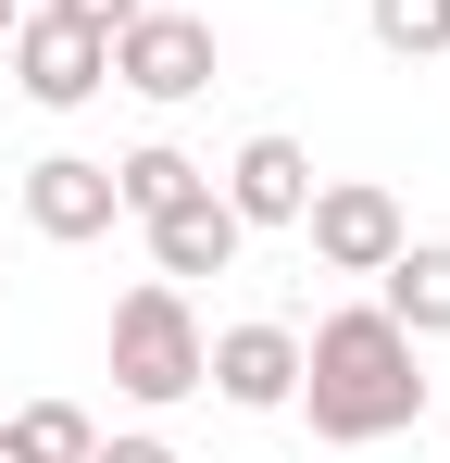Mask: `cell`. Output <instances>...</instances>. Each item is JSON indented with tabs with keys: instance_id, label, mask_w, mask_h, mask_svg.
<instances>
[{
	"instance_id": "cell-1",
	"label": "cell",
	"mask_w": 450,
	"mask_h": 463,
	"mask_svg": "<svg viewBox=\"0 0 450 463\" xmlns=\"http://www.w3.org/2000/svg\"><path fill=\"white\" fill-rule=\"evenodd\" d=\"M300 413H313V439H338V451L400 439V426L426 413V338H400L375 301L325 313V326L300 338Z\"/></svg>"
},
{
	"instance_id": "cell-2",
	"label": "cell",
	"mask_w": 450,
	"mask_h": 463,
	"mask_svg": "<svg viewBox=\"0 0 450 463\" xmlns=\"http://www.w3.org/2000/svg\"><path fill=\"white\" fill-rule=\"evenodd\" d=\"M113 388H126L138 413L201 401V313H188L175 276H138V288L113 301Z\"/></svg>"
},
{
	"instance_id": "cell-3",
	"label": "cell",
	"mask_w": 450,
	"mask_h": 463,
	"mask_svg": "<svg viewBox=\"0 0 450 463\" xmlns=\"http://www.w3.org/2000/svg\"><path fill=\"white\" fill-rule=\"evenodd\" d=\"M13 88H25L38 113H75V100H100V88H113V38L38 0V13H13Z\"/></svg>"
},
{
	"instance_id": "cell-4",
	"label": "cell",
	"mask_w": 450,
	"mask_h": 463,
	"mask_svg": "<svg viewBox=\"0 0 450 463\" xmlns=\"http://www.w3.org/2000/svg\"><path fill=\"white\" fill-rule=\"evenodd\" d=\"M300 238H313V263H325V276H375V263L413 238V213H400L375 175H313V201H300Z\"/></svg>"
},
{
	"instance_id": "cell-5",
	"label": "cell",
	"mask_w": 450,
	"mask_h": 463,
	"mask_svg": "<svg viewBox=\"0 0 450 463\" xmlns=\"http://www.w3.org/2000/svg\"><path fill=\"white\" fill-rule=\"evenodd\" d=\"M113 88H138V100H163V113L201 100V88H213V25L150 0L138 25H113Z\"/></svg>"
},
{
	"instance_id": "cell-6",
	"label": "cell",
	"mask_w": 450,
	"mask_h": 463,
	"mask_svg": "<svg viewBox=\"0 0 450 463\" xmlns=\"http://www.w3.org/2000/svg\"><path fill=\"white\" fill-rule=\"evenodd\" d=\"M201 388H213V401H238V413H288V401H300V326L250 313V326L201 338Z\"/></svg>"
},
{
	"instance_id": "cell-7",
	"label": "cell",
	"mask_w": 450,
	"mask_h": 463,
	"mask_svg": "<svg viewBox=\"0 0 450 463\" xmlns=\"http://www.w3.org/2000/svg\"><path fill=\"white\" fill-rule=\"evenodd\" d=\"M25 226L51 238V250H88V238H113V226H126V201H113V163H88V151L25 163Z\"/></svg>"
},
{
	"instance_id": "cell-8",
	"label": "cell",
	"mask_w": 450,
	"mask_h": 463,
	"mask_svg": "<svg viewBox=\"0 0 450 463\" xmlns=\"http://www.w3.org/2000/svg\"><path fill=\"white\" fill-rule=\"evenodd\" d=\"M238 213H225V188L213 175H201V188H188V201H163V213H150V276H175V288H188V276H225V263H238Z\"/></svg>"
},
{
	"instance_id": "cell-9",
	"label": "cell",
	"mask_w": 450,
	"mask_h": 463,
	"mask_svg": "<svg viewBox=\"0 0 450 463\" xmlns=\"http://www.w3.org/2000/svg\"><path fill=\"white\" fill-rule=\"evenodd\" d=\"M300 201H313V151L300 138H238V163H225V213L238 226H300Z\"/></svg>"
},
{
	"instance_id": "cell-10",
	"label": "cell",
	"mask_w": 450,
	"mask_h": 463,
	"mask_svg": "<svg viewBox=\"0 0 450 463\" xmlns=\"http://www.w3.org/2000/svg\"><path fill=\"white\" fill-rule=\"evenodd\" d=\"M375 313L400 338H450V238H400L375 263Z\"/></svg>"
},
{
	"instance_id": "cell-11",
	"label": "cell",
	"mask_w": 450,
	"mask_h": 463,
	"mask_svg": "<svg viewBox=\"0 0 450 463\" xmlns=\"http://www.w3.org/2000/svg\"><path fill=\"white\" fill-rule=\"evenodd\" d=\"M88 401H25V413H0V463H88Z\"/></svg>"
},
{
	"instance_id": "cell-12",
	"label": "cell",
	"mask_w": 450,
	"mask_h": 463,
	"mask_svg": "<svg viewBox=\"0 0 450 463\" xmlns=\"http://www.w3.org/2000/svg\"><path fill=\"white\" fill-rule=\"evenodd\" d=\"M201 175H213V163H188V151H175V138H138V151L113 163V201H126V213H138V226H150V213H163V201H188Z\"/></svg>"
},
{
	"instance_id": "cell-13",
	"label": "cell",
	"mask_w": 450,
	"mask_h": 463,
	"mask_svg": "<svg viewBox=\"0 0 450 463\" xmlns=\"http://www.w3.org/2000/svg\"><path fill=\"white\" fill-rule=\"evenodd\" d=\"M375 51H400V63H426V51H450V0H363Z\"/></svg>"
},
{
	"instance_id": "cell-14",
	"label": "cell",
	"mask_w": 450,
	"mask_h": 463,
	"mask_svg": "<svg viewBox=\"0 0 450 463\" xmlns=\"http://www.w3.org/2000/svg\"><path fill=\"white\" fill-rule=\"evenodd\" d=\"M88 463H175V439H150V426H126V439H88Z\"/></svg>"
},
{
	"instance_id": "cell-15",
	"label": "cell",
	"mask_w": 450,
	"mask_h": 463,
	"mask_svg": "<svg viewBox=\"0 0 450 463\" xmlns=\"http://www.w3.org/2000/svg\"><path fill=\"white\" fill-rule=\"evenodd\" d=\"M51 13H75V25H100V38H113V25H138L150 0H51Z\"/></svg>"
},
{
	"instance_id": "cell-16",
	"label": "cell",
	"mask_w": 450,
	"mask_h": 463,
	"mask_svg": "<svg viewBox=\"0 0 450 463\" xmlns=\"http://www.w3.org/2000/svg\"><path fill=\"white\" fill-rule=\"evenodd\" d=\"M13 13H25V0H0V38H13Z\"/></svg>"
}]
</instances>
